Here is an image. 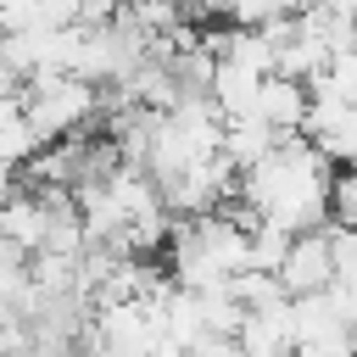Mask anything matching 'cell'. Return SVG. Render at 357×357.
<instances>
[{
    "mask_svg": "<svg viewBox=\"0 0 357 357\" xmlns=\"http://www.w3.org/2000/svg\"><path fill=\"white\" fill-rule=\"evenodd\" d=\"M240 206L251 218H268L279 229H318L335 218V162L301 139V134H284L268 156H257L251 167H240V184H234Z\"/></svg>",
    "mask_w": 357,
    "mask_h": 357,
    "instance_id": "1",
    "label": "cell"
},
{
    "mask_svg": "<svg viewBox=\"0 0 357 357\" xmlns=\"http://www.w3.org/2000/svg\"><path fill=\"white\" fill-rule=\"evenodd\" d=\"M251 212H195L184 223H173V240H167V268H173V284H229L240 268H251V234H245Z\"/></svg>",
    "mask_w": 357,
    "mask_h": 357,
    "instance_id": "2",
    "label": "cell"
},
{
    "mask_svg": "<svg viewBox=\"0 0 357 357\" xmlns=\"http://www.w3.org/2000/svg\"><path fill=\"white\" fill-rule=\"evenodd\" d=\"M17 100H22L28 123H33V134L50 145L61 134L89 128V117L100 112V84L78 78V73H39V78L17 84Z\"/></svg>",
    "mask_w": 357,
    "mask_h": 357,
    "instance_id": "3",
    "label": "cell"
},
{
    "mask_svg": "<svg viewBox=\"0 0 357 357\" xmlns=\"http://www.w3.org/2000/svg\"><path fill=\"white\" fill-rule=\"evenodd\" d=\"M290 340L296 351H357L351 340V318L329 301V290H307V296H290Z\"/></svg>",
    "mask_w": 357,
    "mask_h": 357,
    "instance_id": "4",
    "label": "cell"
},
{
    "mask_svg": "<svg viewBox=\"0 0 357 357\" xmlns=\"http://www.w3.org/2000/svg\"><path fill=\"white\" fill-rule=\"evenodd\" d=\"M301 139H312L335 167L357 162V100H340V95L312 89L307 117H301Z\"/></svg>",
    "mask_w": 357,
    "mask_h": 357,
    "instance_id": "5",
    "label": "cell"
},
{
    "mask_svg": "<svg viewBox=\"0 0 357 357\" xmlns=\"http://www.w3.org/2000/svg\"><path fill=\"white\" fill-rule=\"evenodd\" d=\"M273 273H279V284H284L290 296L324 290V284H329V273H335V251H329V223H318V229H296Z\"/></svg>",
    "mask_w": 357,
    "mask_h": 357,
    "instance_id": "6",
    "label": "cell"
},
{
    "mask_svg": "<svg viewBox=\"0 0 357 357\" xmlns=\"http://www.w3.org/2000/svg\"><path fill=\"white\" fill-rule=\"evenodd\" d=\"M234 346H240V351H251V357L296 351V340H290V296L262 301V307H245V312H240V324H234Z\"/></svg>",
    "mask_w": 357,
    "mask_h": 357,
    "instance_id": "7",
    "label": "cell"
},
{
    "mask_svg": "<svg viewBox=\"0 0 357 357\" xmlns=\"http://www.w3.org/2000/svg\"><path fill=\"white\" fill-rule=\"evenodd\" d=\"M307 100H312V89H307L301 78H290V73H268L262 89H257V106H251V112H257L262 123H273L279 134H301Z\"/></svg>",
    "mask_w": 357,
    "mask_h": 357,
    "instance_id": "8",
    "label": "cell"
},
{
    "mask_svg": "<svg viewBox=\"0 0 357 357\" xmlns=\"http://www.w3.org/2000/svg\"><path fill=\"white\" fill-rule=\"evenodd\" d=\"M262 78H268V73H257V67H245V61H234V56H218V61H212V84H206V95L218 100L223 117H245V112L257 106Z\"/></svg>",
    "mask_w": 357,
    "mask_h": 357,
    "instance_id": "9",
    "label": "cell"
},
{
    "mask_svg": "<svg viewBox=\"0 0 357 357\" xmlns=\"http://www.w3.org/2000/svg\"><path fill=\"white\" fill-rule=\"evenodd\" d=\"M39 145H45V139L33 134V123H28L22 100H17V89H6V95H0V162L22 167V162H33Z\"/></svg>",
    "mask_w": 357,
    "mask_h": 357,
    "instance_id": "10",
    "label": "cell"
},
{
    "mask_svg": "<svg viewBox=\"0 0 357 357\" xmlns=\"http://www.w3.org/2000/svg\"><path fill=\"white\" fill-rule=\"evenodd\" d=\"M296 6H307V0H229V17L240 28H268V22H284Z\"/></svg>",
    "mask_w": 357,
    "mask_h": 357,
    "instance_id": "11",
    "label": "cell"
},
{
    "mask_svg": "<svg viewBox=\"0 0 357 357\" xmlns=\"http://www.w3.org/2000/svg\"><path fill=\"white\" fill-rule=\"evenodd\" d=\"M335 218L340 223H351L357 229V162H346V167H335Z\"/></svg>",
    "mask_w": 357,
    "mask_h": 357,
    "instance_id": "12",
    "label": "cell"
},
{
    "mask_svg": "<svg viewBox=\"0 0 357 357\" xmlns=\"http://www.w3.org/2000/svg\"><path fill=\"white\" fill-rule=\"evenodd\" d=\"M22 78H17V67H11V56H6V28H0V95L6 89H17Z\"/></svg>",
    "mask_w": 357,
    "mask_h": 357,
    "instance_id": "13",
    "label": "cell"
},
{
    "mask_svg": "<svg viewBox=\"0 0 357 357\" xmlns=\"http://www.w3.org/2000/svg\"><path fill=\"white\" fill-rule=\"evenodd\" d=\"M312 6H329V11H340V17H357V0H312Z\"/></svg>",
    "mask_w": 357,
    "mask_h": 357,
    "instance_id": "14",
    "label": "cell"
}]
</instances>
